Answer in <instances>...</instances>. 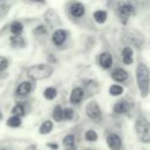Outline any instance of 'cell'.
Returning a JSON list of instances; mask_svg holds the SVG:
<instances>
[{"label":"cell","instance_id":"26","mask_svg":"<svg viewBox=\"0 0 150 150\" xmlns=\"http://www.w3.org/2000/svg\"><path fill=\"white\" fill-rule=\"evenodd\" d=\"M12 114L14 116H19V117L23 116L25 115V107L22 104H15L12 109Z\"/></svg>","mask_w":150,"mask_h":150},{"label":"cell","instance_id":"12","mask_svg":"<svg viewBox=\"0 0 150 150\" xmlns=\"http://www.w3.org/2000/svg\"><path fill=\"white\" fill-rule=\"evenodd\" d=\"M111 77L116 82H123V81H125L128 79V73L124 69H122V68H117V69H115L112 71Z\"/></svg>","mask_w":150,"mask_h":150},{"label":"cell","instance_id":"25","mask_svg":"<svg viewBox=\"0 0 150 150\" xmlns=\"http://www.w3.org/2000/svg\"><path fill=\"white\" fill-rule=\"evenodd\" d=\"M123 87L120 86V84H112L110 88H109V94L112 95V96H118L123 93Z\"/></svg>","mask_w":150,"mask_h":150},{"label":"cell","instance_id":"20","mask_svg":"<svg viewBox=\"0 0 150 150\" xmlns=\"http://www.w3.org/2000/svg\"><path fill=\"white\" fill-rule=\"evenodd\" d=\"M22 30H23V26H22L21 22H19V21L12 22V25H11V32H12L13 34L19 35V34L22 33Z\"/></svg>","mask_w":150,"mask_h":150},{"label":"cell","instance_id":"9","mask_svg":"<svg viewBox=\"0 0 150 150\" xmlns=\"http://www.w3.org/2000/svg\"><path fill=\"white\" fill-rule=\"evenodd\" d=\"M32 88H33L32 83L28 82V81H25V82H21V83L16 87L15 93H16L18 96H26V95H28V94L32 91Z\"/></svg>","mask_w":150,"mask_h":150},{"label":"cell","instance_id":"13","mask_svg":"<svg viewBox=\"0 0 150 150\" xmlns=\"http://www.w3.org/2000/svg\"><path fill=\"white\" fill-rule=\"evenodd\" d=\"M45 18H46V21L48 22V25L50 26V27H53V26H55L56 25V22H59V16H57V14L53 11V9H48L46 13H45Z\"/></svg>","mask_w":150,"mask_h":150},{"label":"cell","instance_id":"35","mask_svg":"<svg viewBox=\"0 0 150 150\" xmlns=\"http://www.w3.org/2000/svg\"><path fill=\"white\" fill-rule=\"evenodd\" d=\"M68 150H74V149H71V148H69V149H68Z\"/></svg>","mask_w":150,"mask_h":150},{"label":"cell","instance_id":"11","mask_svg":"<svg viewBox=\"0 0 150 150\" xmlns=\"http://www.w3.org/2000/svg\"><path fill=\"white\" fill-rule=\"evenodd\" d=\"M70 13L75 18H80L84 14V6L81 2H74L70 6Z\"/></svg>","mask_w":150,"mask_h":150},{"label":"cell","instance_id":"33","mask_svg":"<svg viewBox=\"0 0 150 150\" xmlns=\"http://www.w3.org/2000/svg\"><path fill=\"white\" fill-rule=\"evenodd\" d=\"M1 120H2V114L0 112V121H1Z\"/></svg>","mask_w":150,"mask_h":150},{"label":"cell","instance_id":"27","mask_svg":"<svg viewBox=\"0 0 150 150\" xmlns=\"http://www.w3.org/2000/svg\"><path fill=\"white\" fill-rule=\"evenodd\" d=\"M9 9L8 0H0V18L5 16Z\"/></svg>","mask_w":150,"mask_h":150},{"label":"cell","instance_id":"32","mask_svg":"<svg viewBox=\"0 0 150 150\" xmlns=\"http://www.w3.org/2000/svg\"><path fill=\"white\" fill-rule=\"evenodd\" d=\"M30 1H34V2H45V0H30Z\"/></svg>","mask_w":150,"mask_h":150},{"label":"cell","instance_id":"29","mask_svg":"<svg viewBox=\"0 0 150 150\" xmlns=\"http://www.w3.org/2000/svg\"><path fill=\"white\" fill-rule=\"evenodd\" d=\"M47 33V28L45 26H39L34 29V34L35 35H41V34H46Z\"/></svg>","mask_w":150,"mask_h":150},{"label":"cell","instance_id":"2","mask_svg":"<svg viewBox=\"0 0 150 150\" xmlns=\"http://www.w3.org/2000/svg\"><path fill=\"white\" fill-rule=\"evenodd\" d=\"M52 74H53V67L45 63L34 64L29 67L27 70V76L32 80H43L49 77Z\"/></svg>","mask_w":150,"mask_h":150},{"label":"cell","instance_id":"22","mask_svg":"<svg viewBox=\"0 0 150 150\" xmlns=\"http://www.w3.org/2000/svg\"><path fill=\"white\" fill-rule=\"evenodd\" d=\"M53 120L56 121V122H61L63 120L62 117V108L61 105H55L54 109H53Z\"/></svg>","mask_w":150,"mask_h":150},{"label":"cell","instance_id":"5","mask_svg":"<svg viewBox=\"0 0 150 150\" xmlns=\"http://www.w3.org/2000/svg\"><path fill=\"white\" fill-rule=\"evenodd\" d=\"M107 145L110 150H118L122 145V141L121 137L117 134H109L107 137Z\"/></svg>","mask_w":150,"mask_h":150},{"label":"cell","instance_id":"8","mask_svg":"<svg viewBox=\"0 0 150 150\" xmlns=\"http://www.w3.org/2000/svg\"><path fill=\"white\" fill-rule=\"evenodd\" d=\"M83 95H84V93H83V89H82V88H80V87L74 88V89L71 90V93H70V96H69L70 103H73V104H79V103L83 100Z\"/></svg>","mask_w":150,"mask_h":150},{"label":"cell","instance_id":"16","mask_svg":"<svg viewBox=\"0 0 150 150\" xmlns=\"http://www.w3.org/2000/svg\"><path fill=\"white\" fill-rule=\"evenodd\" d=\"M52 129H53V122L47 120V121H45V122L40 125L39 132H40L41 135H47V134H49V132L52 131Z\"/></svg>","mask_w":150,"mask_h":150},{"label":"cell","instance_id":"18","mask_svg":"<svg viewBox=\"0 0 150 150\" xmlns=\"http://www.w3.org/2000/svg\"><path fill=\"white\" fill-rule=\"evenodd\" d=\"M94 19L97 23H104L107 20V12L105 11H96L94 13Z\"/></svg>","mask_w":150,"mask_h":150},{"label":"cell","instance_id":"15","mask_svg":"<svg viewBox=\"0 0 150 150\" xmlns=\"http://www.w3.org/2000/svg\"><path fill=\"white\" fill-rule=\"evenodd\" d=\"M122 60L125 64L132 63V49L130 47H124L122 50Z\"/></svg>","mask_w":150,"mask_h":150},{"label":"cell","instance_id":"21","mask_svg":"<svg viewBox=\"0 0 150 150\" xmlns=\"http://www.w3.org/2000/svg\"><path fill=\"white\" fill-rule=\"evenodd\" d=\"M56 95H57V91H56V89L54 87H48L43 91V96L47 100H53V98L56 97Z\"/></svg>","mask_w":150,"mask_h":150},{"label":"cell","instance_id":"19","mask_svg":"<svg viewBox=\"0 0 150 150\" xmlns=\"http://www.w3.org/2000/svg\"><path fill=\"white\" fill-rule=\"evenodd\" d=\"M75 144V136L69 134L67 136L63 137L62 139V145H64V148H73Z\"/></svg>","mask_w":150,"mask_h":150},{"label":"cell","instance_id":"28","mask_svg":"<svg viewBox=\"0 0 150 150\" xmlns=\"http://www.w3.org/2000/svg\"><path fill=\"white\" fill-rule=\"evenodd\" d=\"M74 116V111L71 108H66V109H62V117L63 120L66 121H70Z\"/></svg>","mask_w":150,"mask_h":150},{"label":"cell","instance_id":"10","mask_svg":"<svg viewBox=\"0 0 150 150\" xmlns=\"http://www.w3.org/2000/svg\"><path fill=\"white\" fill-rule=\"evenodd\" d=\"M98 62H100V64H101L102 68L109 69V68L111 67V64H112V56H111V54L108 53V52L102 53V54L100 55Z\"/></svg>","mask_w":150,"mask_h":150},{"label":"cell","instance_id":"24","mask_svg":"<svg viewBox=\"0 0 150 150\" xmlns=\"http://www.w3.org/2000/svg\"><path fill=\"white\" fill-rule=\"evenodd\" d=\"M84 138H86V141H88V142H95V141H97L98 135H97V132H96L95 130L89 129V130H87V131L84 132Z\"/></svg>","mask_w":150,"mask_h":150},{"label":"cell","instance_id":"6","mask_svg":"<svg viewBox=\"0 0 150 150\" xmlns=\"http://www.w3.org/2000/svg\"><path fill=\"white\" fill-rule=\"evenodd\" d=\"M117 13H118V16L121 18V20L123 19L124 21H127V19L134 13V7L130 4H124V5L118 7Z\"/></svg>","mask_w":150,"mask_h":150},{"label":"cell","instance_id":"3","mask_svg":"<svg viewBox=\"0 0 150 150\" xmlns=\"http://www.w3.org/2000/svg\"><path fill=\"white\" fill-rule=\"evenodd\" d=\"M135 131H136L138 139L142 143L148 144L150 142V125H149V122L145 117H138L136 120Z\"/></svg>","mask_w":150,"mask_h":150},{"label":"cell","instance_id":"30","mask_svg":"<svg viewBox=\"0 0 150 150\" xmlns=\"http://www.w3.org/2000/svg\"><path fill=\"white\" fill-rule=\"evenodd\" d=\"M7 66H8L7 59L4 57V56H0V71H1V70H5V69L7 68Z\"/></svg>","mask_w":150,"mask_h":150},{"label":"cell","instance_id":"14","mask_svg":"<svg viewBox=\"0 0 150 150\" xmlns=\"http://www.w3.org/2000/svg\"><path fill=\"white\" fill-rule=\"evenodd\" d=\"M129 110V103L125 101V100H122V101H118L115 105H114V111L116 114H124Z\"/></svg>","mask_w":150,"mask_h":150},{"label":"cell","instance_id":"7","mask_svg":"<svg viewBox=\"0 0 150 150\" xmlns=\"http://www.w3.org/2000/svg\"><path fill=\"white\" fill-rule=\"evenodd\" d=\"M66 38H67V34L63 29H56L53 33L52 40H53V43L55 46H62L66 41Z\"/></svg>","mask_w":150,"mask_h":150},{"label":"cell","instance_id":"17","mask_svg":"<svg viewBox=\"0 0 150 150\" xmlns=\"http://www.w3.org/2000/svg\"><path fill=\"white\" fill-rule=\"evenodd\" d=\"M9 42H11V45H12L13 47H15V48H22V47H25V45H26L23 38H21V36H19V35L12 36L11 40H9Z\"/></svg>","mask_w":150,"mask_h":150},{"label":"cell","instance_id":"1","mask_svg":"<svg viewBox=\"0 0 150 150\" xmlns=\"http://www.w3.org/2000/svg\"><path fill=\"white\" fill-rule=\"evenodd\" d=\"M136 81L143 97L149 93V69L144 63H139L136 68Z\"/></svg>","mask_w":150,"mask_h":150},{"label":"cell","instance_id":"31","mask_svg":"<svg viewBox=\"0 0 150 150\" xmlns=\"http://www.w3.org/2000/svg\"><path fill=\"white\" fill-rule=\"evenodd\" d=\"M47 146H48L49 149H52V150H57V149H59L57 143H47Z\"/></svg>","mask_w":150,"mask_h":150},{"label":"cell","instance_id":"23","mask_svg":"<svg viewBox=\"0 0 150 150\" xmlns=\"http://www.w3.org/2000/svg\"><path fill=\"white\" fill-rule=\"evenodd\" d=\"M7 125L11 127V128H18L21 125V118L19 116H11L8 120H7Z\"/></svg>","mask_w":150,"mask_h":150},{"label":"cell","instance_id":"4","mask_svg":"<svg viewBox=\"0 0 150 150\" xmlns=\"http://www.w3.org/2000/svg\"><path fill=\"white\" fill-rule=\"evenodd\" d=\"M86 114L91 121H100L101 118V109L96 101H90L86 107Z\"/></svg>","mask_w":150,"mask_h":150},{"label":"cell","instance_id":"34","mask_svg":"<svg viewBox=\"0 0 150 150\" xmlns=\"http://www.w3.org/2000/svg\"><path fill=\"white\" fill-rule=\"evenodd\" d=\"M0 150H8V149H6V148H1Z\"/></svg>","mask_w":150,"mask_h":150}]
</instances>
